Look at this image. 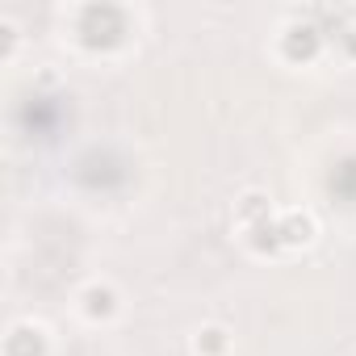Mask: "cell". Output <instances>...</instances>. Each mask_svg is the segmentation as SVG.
Wrapping results in <instances>:
<instances>
[{
  "mask_svg": "<svg viewBox=\"0 0 356 356\" xmlns=\"http://www.w3.org/2000/svg\"><path fill=\"white\" fill-rule=\"evenodd\" d=\"M5 356H47V335L38 327H13L5 339Z\"/></svg>",
  "mask_w": 356,
  "mask_h": 356,
  "instance_id": "obj_2",
  "label": "cell"
},
{
  "mask_svg": "<svg viewBox=\"0 0 356 356\" xmlns=\"http://www.w3.org/2000/svg\"><path fill=\"white\" fill-rule=\"evenodd\" d=\"M80 306H84V314H88L92 323H101V318H113V314H118V293H113L109 285H88V289L80 293Z\"/></svg>",
  "mask_w": 356,
  "mask_h": 356,
  "instance_id": "obj_1",
  "label": "cell"
},
{
  "mask_svg": "<svg viewBox=\"0 0 356 356\" xmlns=\"http://www.w3.org/2000/svg\"><path fill=\"white\" fill-rule=\"evenodd\" d=\"M227 348H231V335L222 327H202L197 331V352L202 356H227Z\"/></svg>",
  "mask_w": 356,
  "mask_h": 356,
  "instance_id": "obj_5",
  "label": "cell"
},
{
  "mask_svg": "<svg viewBox=\"0 0 356 356\" xmlns=\"http://www.w3.org/2000/svg\"><path fill=\"white\" fill-rule=\"evenodd\" d=\"M277 231H281V243H285V248H298V243H310V239H314V222H310L306 214H285V218L277 222Z\"/></svg>",
  "mask_w": 356,
  "mask_h": 356,
  "instance_id": "obj_3",
  "label": "cell"
},
{
  "mask_svg": "<svg viewBox=\"0 0 356 356\" xmlns=\"http://www.w3.org/2000/svg\"><path fill=\"white\" fill-rule=\"evenodd\" d=\"M252 248H256V252H277V248H285V243H281V231H277L273 218H264V222L252 227Z\"/></svg>",
  "mask_w": 356,
  "mask_h": 356,
  "instance_id": "obj_6",
  "label": "cell"
},
{
  "mask_svg": "<svg viewBox=\"0 0 356 356\" xmlns=\"http://www.w3.org/2000/svg\"><path fill=\"white\" fill-rule=\"evenodd\" d=\"M314 51H318V34L310 26H293L285 34V55L289 59H314Z\"/></svg>",
  "mask_w": 356,
  "mask_h": 356,
  "instance_id": "obj_4",
  "label": "cell"
},
{
  "mask_svg": "<svg viewBox=\"0 0 356 356\" xmlns=\"http://www.w3.org/2000/svg\"><path fill=\"white\" fill-rule=\"evenodd\" d=\"M239 218H243L248 227L264 222V218H268V197H264V193H248V197H243V206H239Z\"/></svg>",
  "mask_w": 356,
  "mask_h": 356,
  "instance_id": "obj_7",
  "label": "cell"
}]
</instances>
